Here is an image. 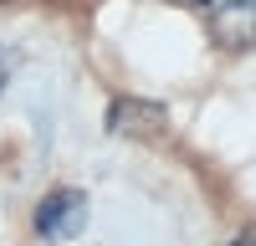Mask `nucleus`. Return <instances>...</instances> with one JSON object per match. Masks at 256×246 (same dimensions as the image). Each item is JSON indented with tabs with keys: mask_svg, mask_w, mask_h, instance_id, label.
<instances>
[{
	"mask_svg": "<svg viewBox=\"0 0 256 246\" xmlns=\"http://www.w3.org/2000/svg\"><path fill=\"white\" fill-rule=\"evenodd\" d=\"M190 6H210V0H190Z\"/></svg>",
	"mask_w": 256,
	"mask_h": 246,
	"instance_id": "5",
	"label": "nucleus"
},
{
	"mask_svg": "<svg viewBox=\"0 0 256 246\" xmlns=\"http://www.w3.org/2000/svg\"><path fill=\"white\" fill-rule=\"evenodd\" d=\"M0 6H6V0H0Z\"/></svg>",
	"mask_w": 256,
	"mask_h": 246,
	"instance_id": "6",
	"label": "nucleus"
},
{
	"mask_svg": "<svg viewBox=\"0 0 256 246\" xmlns=\"http://www.w3.org/2000/svg\"><path fill=\"white\" fill-rule=\"evenodd\" d=\"M230 246H256V226H246V231H241L236 241H230Z\"/></svg>",
	"mask_w": 256,
	"mask_h": 246,
	"instance_id": "4",
	"label": "nucleus"
},
{
	"mask_svg": "<svg viewBox=\"0 0 256 246\" xmlns=\"http://www.w3.org/2000/svg\"><path fill=\"white\" fill-rule=\"evenodd\" d=\"M210 36L226 52H256V0H226L210 10Z\"/></svg>",
	"mask_w": 256,
	"mask_h": 246,
	"instance_id": "3",
	"label": "nucleus"
},
{
	"mask_svg": "<svg viewBox=\"0 0 256 246\" xmlns=\"http://www.w3.org/2000/svg\"><path fill=\"white\" fill-rule=\"evenodd\" d=\"M88 216H92V205L82 190H52L36 205V236L41 241H72L88 231Z\"/></svg>",
	"mask_w": 256,
	"mask_h": 246,
	"instance_id": "1",
	"label": "nucleus"
},
{
	"mask_svg": "<svg viewBox=\"0 0 256 246\" xmlns=\"http://www.w3.org/2000/svg\"><path fill=\"white\" fill-rule=\"evenodd\" d=\"M164 128H169V108L164 102L118 98L108 108V134H118V138H159Z\"/></svg>",
	"mask_w": 256,
	"mask_h": 246,
	"instance_id": "2",
	"label": "nucleus"
}]
</instances>
